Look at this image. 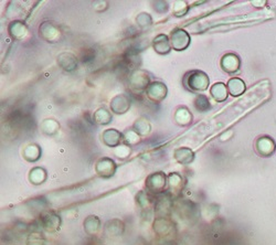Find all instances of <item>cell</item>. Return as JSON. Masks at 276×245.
<instances>
[{"instance_id": "36", "label": "cell", "mask_w": 276, "mask_h": 245, "mask_svg": "<svg viewBox=\"0 0 276 245\" xmlns=\"http://www.w3.org/2000/svg\"><path fill=\"white\" fill-rule=\"evenodd\" d=\"M28 245H44V238L42 237L41 233H32L30 234L27 241Z\"/></svg>"}, {"instance_id": "32", "label": "cell", "mask_w": 276, "mask_h": 245, "mask_svg": "<svg viewBox=\"0 0 276 245\" xmlns=\"http://www.w3.org/2000/svg\"><path fill=\"white\" fill-rule=\"evenodd\" d=\"M123 138H124L123 140L124 144H126L131 147L139 144L141 141V136L139 134H137L133 128H127L126 131L123 133Z\"/></svg>"}, {"instance_id": "33", "label": "cell", "mask_w": 276, "mask_h": 245, "mask_svg": "<svg viewBox=\"0 0 276 245\" xmlns=\"http://www.w3.org/2000/svg\"><path fill=\"white\" fill-rule=\"evenodd\" d=\"M136 24L140 29H147L153 25V17L148 12H140L136 17Z\"/></svg>"}, {"instance_id": "7", "label": "cell", "mask_w": 276, "mask_h": 245, "mask_svg": "<svg viewBox=\"0 0 276 245\" xmlns=\"http://www.w3.org/2000/svg\"><path fill=\"white\" fill-rule=\"evenodd\" d=\"M8 33L11 39L17 41H28L31 38V32L24 21L15 20L8 25Z\"/></svg>"}, {"instance_id": "6", "label": "cell", "mask_w": 276, "mask_h": 245, "mask_svg": "<svg viewBox=\"0 0 276 245\" xmlns=\"http://www.w3.org/2000/svg\"><path fill=\"white\" fill-rule=\"evenodd\" d=\"M145 94L150 102H153L155 104H159L167 97L168 88L165 83L160 81H154L150 83Z\"/></svg>"}, {"instance_id": "34", "label": "cell", "mask_w": 276, "mask_h": 245, "mask_svg": "<svg viewBox=\"0 0 276 245\" xmlns=\"http://www.w3.org/2000/svg\"><path fill=\"white\" fill-rule=\"evenodd\" d=\"M132 155V147L126 144L119 145L116 148H114V156H116V158L124 160L127 159Z\"/></svg>"}, {"instance_id": "23", "label": "cell", "mask_w": 276, "mask_h": 245, "mask_svg": "<svg viewBox=\"0 0 276 245\" xmlns=\"http://www.w3.org/2000/svg\"><path fill=\"white\" fill-rule=\"evenodd\" d=\"M41 147L37 144H29L25 147V149L22 150V157H24L27 162L29 163H35L41 158Z\"/></svg>"}, {"instance_id": "12", "label": "cell", "mask_w": 276, "mask_h": 245, "mask_svg": "<svg viewBox=\"0 0 276 245\" xmlns=\"http://www.w3.org/2000/svg\"><path fill=\"white\" fill-rule=\"evenodd\" d=\"M276 149L275 141L269 136H263L257 138L255 142V150L262 157H270Z\"/></svg>"}, {"instance_id": "14", "label": "cell", "mask_w": 276, "mask_h": 245, "mask_svg": "<svg viewBox=\"0 0 276 245\" xmlns=\"http://www.w3.org/2000/svg\"><path fill=\"white\" fill-rule=\"evenodd\" d=\"M56 63L60 68L66 71V72H72L77 70L79 65V59L71 52H62L56 57Z\"/></svg>"}, {"instance_id": "28", "label": "cell", "mask_w": 276, "mask_h": 245, "mask_svg": "<svg viewBox=\"0 0 276 245\" xmlns=\"http://www.w3.org/2000/svg\"><path fill=\"white\" fill-rule=\"evenodd\" d=\"M84 230L88 235H95L101 228V221L96 216H88L83 222Z\"/></svg>"}, {"instance_id": "9", "label": "cell", "mask_w": 276, "mask_h": 245, "mask_svg": "<svg viewBox=\"0 0 276 245\" xmlns=\"http://www.w3.org/2000/svg\"><path fill=\"white\" fill-rule=\"evenodd\" d=\"M132 99L127 94L115 95L110 103V112L117 115H123L127 113L131 109Z\"/></svg>"}, {"instance_id": "16", "label": "cell", "mask_w": 276, "mask_h": 245, "mask_svg": "<svg viewBox=\"0 0 276 245\" xmlns=\"http://www.w3.org/2000/svg\"><path fill=\"white\" fill-rule=\"evenodd\" d=\"M153 49L160 55H166L171 51V44L169 37L165 33H159L153 40Z\"/></svg>"}, {"instance_id": "27", "label": "cell", "mask_w": 276, "mask_h": 245, "mask_svg": "<svg viewBox=\"0 0 276 245\" xmlns=\"http://www.w3.org/2000/svg\"><path fill=\"white\" fill-rule=\"evenodd\" d=\"M105 232L109 237H118L124 232V223L121 220L114 219L109 221L105 225Z\"/></svg>"}, {"instance_id": "29", "label": "cell", "mask_w": 276, "mask_h": 245, "mask_svg": "<svg viewBox=\"0 0 276 245\" xmlns=\"http://www.w3.org/2000/svg\"><path fill=\"white\" fill-rule=\"evenodd\" d=\"M29 180L32 185L38 186L47 180V170L42 167H34L29 172Z\"/></svg>"}, {"instance_id": "11", "label": "cell", "mask_w": 276, "mask_h": 245, "mask_svg": "<svg viewBox=\"0 0 276 245\" xmlns=\"http://www.w3.org/2000/svg\"><path fill=\"white\" fill-rule=\"evenodd\" d=\"M123 133L117 131L116 128H109L102 133V141L110 148H116L123 144Z\"/></svg>"}, {"instance_id": "22", "label": "cell", "mask_w": 276, "mask_h": 245, "mask_svg": "<svg viewBox=\"0 0 276 245\" xmlns=\"http://www.w3.org/2000/svg\"><path fill=\"white\" fill-rule=\"evenodd\" d=\"M93 121L97 125H101V126H106V125H109L113 121L112 112L104 108V106H102V108L97 109L94 114H93Z\"/></svg>"}, {"instance_id": "4", "label": "cell", "mask_w": 276, "mask_h": 245, "mask_svg": "<svg viewBox=\"0 0 276 245\" xmlns=\"http://www.w3.org/2000/svg\"><path fill=\"white\" fill-rule=\"evenodd\" d=\"M39 35L48 43H56L63 39L60 26L53 21H43L39 27Z\"/></svg>"}, {"instance_id": "37", "label": "cell", "mask_w": 276, "mask_h": 245, "mask_svg": "<svg viewBox=\"0 0 276 245\" xmlns=\"http://www.w3.org/2000/svg\"><path fill=\"white\" fill-rule=\"evenodd\" d=\"M168 2L166 1H155L154 2V9H155V11L156 12H158V13H165V12H167L168 10Z\"/></svg>"}, {"instance_id": "31", "label": "cell", "mask_w": 276, "mask_h": 245, "mask_svg": "<svg viewBox=\"0 0 276 245\" xmlns=\"http://www.w3.org/2000/svg\"><path fill=\"white\" fill-rule=\"evenodd\" d=\"M194 109L199 113H206L211 109V103L209 97L204 94H198L193 100Z\"/></svg>"}, {"instance_id": "20", "label": "cell", "mask_w": 276, "mask_h": 245, "mask_svg": "<svg viewBox=\"0 0 276 245\" xmlns=\"http://www.w3.org/2000/svg\"><path fill=\"white\" fill-rule=\"evenodd\" d=\"M154 231L160 237L168 235L172 231V221L167 217H157L154 221Z\"/></svg>"}, {"instance_id": "17", "label": "cell", "mask_w": 276, "mask_h": 245, "mask_svg": "<svg viewBox=\"0 0 276 245\" xmlns=\"http://www.w3.org/2000/svg\"><path fill=\"white\" fill-rule=\"evenodd\" d=\"M173 119H175L176 124L179 125V126L187 127L193 123V115L187 106H179L176 109L175 115H173Z\"/></svg>"}, {"instance_id": "18", "label": "cell", "mask_w": 276, "mask_h": 245, "mask_svg": "<svg viewBox=\"0 0 276 245\" xmlns=\"http://www.w3.org/2000/svg\"><path fill=\"white\" fill-rule=\"evenodd\" d=\"M41 225L44 230L49 231V232H55V231L60 229L61 218L53 212L46 213L41 217Z\"/></svg>"}, {"instance_id": "13", "label": "cell", "mask_w": 276, "mask_h": 245, "mask_svg": "<svg viewBox=\"0 0 276 245\" xmlns=\"http://www.w3.org/2000/svg\"><path fill=\"white\" fill-rule=\"evenodd\" d=\"M220 65L225 73L234 74L239 72L240 66H241V61H240V57L234 53H226V54L222 56Z\"/></svg>"}, {"instance_id": "21", "label": "cell", "mask_w": 276, "mask_h": 245, "mask_svg": "<svg viewBox=\"0 0 276 245\" xmlns=\"http://www.w3.org/2000/svg\"><path fill=\"white\" fill-rule=\"evenodd\" d=\"M210 95L212 96L213 100L218 102V103H222V102L226 101V99H228L229 96L228 86L222 82L215 83L210 87Z\"/></svg>"}, {"instance_id": "30", "label": "cell", "mask_w": 276, "mask_h": 245, "mask_svg": "<svg viewBox=\"0 0 276 245\" xmlns=\"http://www.w3.org/2000/svg\"><path fill=\"white\" fill-rule=\"evenodd\" d=\"M136 202L142 210H150L151 208H155L156 199L151 197L149 193L145 192V191H140L136 195Z\"/></svg>"}, {"instance_id": "5", "label": "cell", "mask_w": 276, "mask_h": 245, "mask_svg": "<svg viewBox=\"0 0 276 245\" xmlns=\"http://www.w3.org/2000/svg\"><path fill=\"white\" fill-rule=\"evenodd\" d=\"M169 40H170L172 50L175 51H185L191 42L190 34L181 28L173 29L169 35Z\"/></svg>"}, {"instance_id": "35", "label": "cell", "mask_w": 276, "mask_h": 245, "mask_svg": "<svg viewBox=\"0 0 276 245\" xmlns=\"http://www.w3.org/2000/svg\"><path fill=\"white\" fill-rule=\"evenodd\" d=\"M189 10V6L186 1H176L173 4V15L176 17L185 16Z\"/></svg>"}, {"instance_id": "1", "label": "cell", "mask_w": 276, "mask_h": 245, "mask_svg": "<svg viewBox=\"0 0 276 245\" xmlns=\"http://www.w3.org/2000/svg\"><path fill=\"white\" fill-rule=\"evenodd\" d=\"M182 84L186 90L193 93H200L208 90L210 79L203 71L193 70L187 72L182 78Z\"/></svg>"}, {"instance_id": "3", "label": "cell", "mask_w": 276, "mask_h": 245, "mask_svg": "<svg viewBox=\"0 0 276 245\" xmlns=\"http://www.w3.org/2000/svg\"><path fill=\"white\" fill-rule=\"evenodd\" d=\"M146 189L151 194H163L167 191L168 186V176L163 171L153 172L146 178L145 181Z\"/></svg>"}, {"instance_id": "24", "label": "cell", "mask_w": 276, "mask_h": 245, "mask_svg": "<svg viewBox=\"0 0 276 245\" xmlns=\"http://www.w3.org/2000/svg\"><path fill=\"white\" fill-rule=\"evenodd\" d=\"M226 86H228L229 94L232 95L233 97H237L242 95L244 92L247 90L246 83H244L243 80L239 78H232L230 79L228 83H226Z\"/></svg>"}, {"instance_id": "15", "label": "cell", "mask_w": 276, "mask_h": 245, "mask_svg": "<svg viewBox=\"0 0 276 245\" xmlns=\"http://www.w3.org/2000/svg\"><path fill=\"white\" fill-rule=\"evenodd\" d=\"M172 197L169 193H165L156 199L155 212L158 217H167L172 209Z\"/></svg>"}, {"instance_id": "10", "label": "cell", "mask_w": 276, "mask_h": 245, "mask_svg": "<svg viewBox=\"0 0 276 245\" xmlns=\"http://www.w3.org/2000/svg\"><path fill=\"white\" fill-rule=\"evenodd\" d=\"M186 186L185 178L180 175L179 172H171L168 175V186H167V193L171 197H178L184 190Z\"/></svg>"}, {"instance_id": "2", "label": "cell", "mask_w": 276, "mask_h": 245, "mask_svg": "<svg viewBox=\"0 0 276 245\" xmlns=\"http://www.w3.org/2000/svg\"><path fill=\"white\" fill-rule=\"evenodd\" d=\"M150 77L146 71L136 69L128 77V88L135 95H141L150 85Z\"/></svg>"}, {"instance_id": "19", "label": "cell", "mask_w": 276, "mask_h": 245, "mask_svg": "<svg viewBox=\"0 0 276 245\" xmlns=\"http://www.w3.org/2000/svg\"><path fill=\"white\" fill-rule=\"evenodd\" d=\"M194 153L193 150L189 148V147H179L175 151H173V158L176 159V162L180 164H190L194 160Z\"/></svg>"}, {"instance_id": "26", "label": "cell", "mask_w": 276, "mask_h": 245, "mask_svg": "<svg viewBox=\"0 0 276 245\" xmlns=\"http://www.w3.org/2000/svg\"><path fill=\"white\" fill-rule=\"evenodd\" d=\"M132 128L134 129L137 134H139L141 137L148 136L151 132V124L146 117H139L133 124Z\"/></svg>"}, {"instance_id": "25", "label": "cell", "mask_w": 276, "mask_h": 245, "mask_svg": "<svg viewBox=\"0 0 276 245\" xmlns=\"http://www.w3.org/2000/svg\"><path fill=\"white\" fill-rule=\"evenodd\" d=\"M40 129L41 132L47 136H53L60 131V124L57 121L53 118H47L40 125Z\"/></svg>"}, {"instance_id": "8", "label": "cell", "mask_w": 276, "mask_h": 245, "mask_svg": "<svg viewBox=\"0 0 276 245\" xmlns=\"http://www.w3.org/2000/svg\"><path fill=\"white\" fill-rule=\"evenodd\" d=\"M117 164L112 158L110 157H102L97 160L95 163V171L97 175L102 178H110L116 172Z\"/></svg>"}]
</instances>
